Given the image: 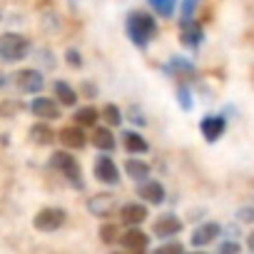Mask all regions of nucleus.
I'll return each instance as SVG.
<instances>
[{
	"instance_id": "7ed1b4c3",
	"label": "nucleus",
	"mask_w": 254,
	"mask_h": 254,
	"mask_svg": "<svg viewBox=\"0 0 254 254\" xmlns=\"http://www.w3.org/2000/svg\"><path fill=\"white\" fill-rule=\"evenodd\" d=\"M53 167L70 182V185H75V187H82V177H80V165L75 162V157L72 155H67V152H55L53 155Z\"/></svg>"
},
{
	"instance_id": "39448f33",
	"label": "nucleus",
	"mask_w": 254,
	"mask_h": 254,
	"mask_svg": "<svg viewBox=\"0 0 254 254\" xmlns=\"http://www.w3.org/2000/svg\"><path fill=\"white\" fill-rule=\"evenodd\" d=\"M120 244L130 252V254H145L147 247H150V234H145L142 229H135V227H132V229L122 232Z\"/></svg>"
},
{
	"instance_id": "b1692460",
	"label": "nucleus",
	"mask_w": 254,
	"mask_h": 254,
	"mask_svg": "<svg viewBox=\"0 0 254 254\" xmlns=\"http://www.w3.org/2000/svg\"><path fill=\"white\" fill-rule=\"evenodd\" d=\"M194 8H197V0H185V3H182V23L192 20V15H194Z\"/></svg>"
},
{
	"instance_id": "aec40b11",
	"label": "nucleus",
	"mask_w": 254,
	"mask_h": 254,
	"mask_svg": "<svg viewBox=\"0 0 254 254\" xmlns=\"http://www.w3.org/2000/svg\"><path fill=\"white\" fill-rule=\"evenodd\" d=\"M30 135H33V142H38V145H50L55 140V132L50 130V127H45V125H35L30 130Z\"/></svg>"
},
{
	"instance_id": "9b49d317",
	"label": "nucleus",
	"mask_w": 254,
	"mask_h": 254,
	"mask_svg": "<svg viewBox=\"0 0 254 254\" xmlns=\"http://www.w3.org/2000/svg\"><path fill=\"white\" fill-rule=\"evenodd\" d=\"M120 219H122L125 224H142V222L147 219V209H145L142 204H137V202L122 204V209H120Z\"/></svg>"
},
{
	"instance_id": "f257e3e1",
	"label": "nucleus",
	"mask_w": 254,
	"mask_h": 254,
	"mask_svg": "<svg viewBox=\"0 0 254 254\" xmlns=\"http://www.w3.org/2000/svg\"><path fill=\"white\" fill-rule=\"evenodd\" d=\"M157 33V25H155V18L142 13V10H135L127 15V35L130 40L137 45V48H147V43L155 38Z\"/></svg>"
},
{
	"instance_id": "6ab92c4d",
	"label": "nucleus",
	"mask_w": 254,
	"mask_h": 254,
	"mask_svg": "<svg viewBox=\"0 0 254 254\" xmlns=\"http://www.w3.org/2000/svg\"><path fill=\"white\" fill-rule=\"evenodd\" d=\"M92 142H95V147H97V150H102V152L115 150V137H112V132L107 130V127H100V130H95Z\"/></svg>"
},
{
	"instance_id": "1a4fd4ad",
	"label": "nucleus",
	"mask_w": 254,
	"mask_h": 254,
	"mask_svg": "<svg viewBox=\"0 0 254 254\" xmlns=\"http://www.w3.org/2000/svg\"><path fill=\"white\" fill-rule=\"evenodd\" d=\"M199 127H202V135L207 137V142H214V140H219L222 132H224V117L209 115V117H204V120L199 122Z\"/></svg>"
},
{
	"instance_id": "2eb2a0df",
	"label": "nucleus",
	"mask_w": 254,
	"mask_h": 254,
	"mask_svg": "<svg viewBox=\"0 0 254 254\" xmlns=\"http://www.w3.org/2000/svg\"><path fill=\"white\" fill-rule=\"evenodd\" d=\"M53 90H55V95H58V100H60V105H67V107H72L75 102H77V92L67 85V82H63V80H58L55 85H53Z\"/></svg>"
},
{
	"instance_id": "4be33fe9",
	"label": "nucleus",
	"mask_w": 254,
	"mask_h": 254,
	"mask_svg": "<svg viewBox=\"0 0 254 254\" xmlns=\"http://www.w3.org/2000/svg\"><path fill=\"white\" fill-rule=\"evenodd\" d=\"M150 5L162 15V18H170L175 13V5H177V0H150Z\"/></svg>"
},
{
	"instance_id": "cd10ccee",
	"label": "nucleus",
	"mask_w": 254,
	"mask_h": 254,
	"mask_svg": "<svg viewBox=\"0 0 254 254\" xmlns=\"http://www.w3.org/2000/svg\"><path fill=\"white\" fill-rule=\"evenodd\" d=\"M67 55H70V58H67V60H70V63H72V65H77V53H67Z\"/></svg>"
},
{
	"instance_id": "412c9836",
	"label": "nucleus",
	"mask_w": 254,
	"mask_h": 254,
	"mask_svg": "<svg viewBox=\"0 0 254 254\" xmlns=\"http://www.w3.org/2000/svg\"><path fill=\"white\" fill-rule=\"evenodd\" d=\"M97 110L95 107H80L77 112H75V122L80 125V127H90V125H95L97 122Z\"/></svg>"
},
{
	"instance_id": "6e6552de",
	"label": "nucleus",
	"mask_w": 254,
	"mask_h": 254,
	"mask_svg": "<svg viewBox=\"0 0 254 254\" xmlns=\"http://www.w3.org/2000/svg\"><path fill=\"white\" fill-rule=\"evenodd\" d=\"M30 110H33V115H38L40 120H55V117H60V107H58V102L50 100V97H35V100L30 102Z\"/></svg>"
},
{
	"instance_id": "f8f14e48",
	"label": "nucleus",
	"mask_w": 254,
	"mask_h": 254,
	"mask_svg": "<svg viewBox=\"0 0 254 254\" xmlns=\"http://www.w3.org/2000/svg\"><path fill=\"white\" fill-rule=\"evenodd\" d=\"M155 234L157 237H172V234H177L180 229H182V222L175 217V214H162L157 222H155Z\"/></svg>"
},
{
	"instance_id": "f3484780",
	"label": "nucleus",
	"mask_w": 254,
	"mask_h": 254,
	"mask_svg": "<svg viewBox=\"0 0 254 254\" xmlns=\"http://www.w3.org/2000/svg\"><path fill=\"white\" fill-rule=\"evenodd\" d=\"M125 172L130 175L132 180H147V175H150V165L147 162H142V160H127L125 162Z\"/></svg>"
},
{
	"instance_id": "a211bd4d",
	"label": "nucleus",
	"mask_w": 254,
	"mask_h": 254,
	"mask_svg": "<svg viewBox=\"0 0 254 254\" xmlns=\"http://www.w3.org/2000/svg\"><path fill=\"white\" fill-rule=\"evenodd\" d=\"M182 40H185L190 48H197V45L202 43V30H199V25L192 23V20L182 23Z\"/></svg>"
},
{
	"instance_id": "ddd939ff",
	"label": "nucleus",
	"mask_w": 254,
	"mask_h": 254,
	"mask_svg": "<svg viewBox=\"0 0 254 254\" xmlns=\"http://www.w3.org/2000/svg\"><path fill=\"white\" fill-rule=\"evenodd\" d=\"M217 234H219V224H217V222H207V224H202V227L194 229V234H192V244H194V247H204V244L214 242Z\"/></svg>"
},
{
	"instance_id": "423d86ee",
	"label": "nucleus",
	"mask_w": 254,
	"mask_h": 254,
	"mask_svg": "<svg viewBox=\"0 0 254 254\" xmlns=\"http://www.w3.org/2000/svg\"><path fill=\"white\" fill-rule=\"evenodd\" d=\"M95 177L105 185H117L120 182V172L115 167V162L107 157V155H100L97 162H95Z\"/></svg>"
},
{
	"instance_id": "c756f323",
	"label": "nucleus",
	"mask_w": 254,
	"mask_h": 254,
	"mask_svg": "<svg viewBox=\"0 0 254 254\" xmlns=\"http://www.w3.org/2000/svg\"><path fill=\"white\" fill-rule=\"evenodd\" d=\"M197 254H199V252H197Z\"/></svg>"
},
{
	"instance_id": "dca6fc26",
	"label": "nucleus",
	"mask_w": 254,
	"mask_h": 254,
	"mask_svg": "<svg viewBox=\"0 0 254 254\" xmlns=\"http://www.w3.org/2000/svg\"><path fill=\"white\" fill-rule=\"evenodd\" d=\"M140 194H142L147 202H155V204H160V202L165 199V187H162L160 182H142V187H140Z\"/></svg>"
},
{
	"instance_id": "f03ea898",
	"label": "nucleus",
	"mask_w": 254,
	"mask_h": 254,
	"mask_svg": "<svg viewBox=\"0 0 254 254\" xmlns=\"http://www.w3.org/2000/svg\"><path fill=\"white\" fill-rule=\"evenodd\" d=\"M28 53H30L28 38H23L18 33H5L0 38V58H3V63H18V60L28 58Z\"/></svg>"
},
{
	"instance_id": "393cba45",
	"label": "nucleus",
	"mask_w": 254,
	"mask_h": 254,
	"mask_svg": "<svg viewBox=\"0 0 254 254\" xmlns=\"http://www.w3.org/2000/svg\"><path fill=\"white\" fill-rule=\"evenodd\" d=\"M100 234H102V242H107V244H110V242H115V239H117V237H115V234H117V227L107 224V227H102V229H100Z\"/></svg>"
},
{
	"instance_id": "20e7f679",
	"label": "nucleus",
	"mask_w": 254,
	"mask_h": 254,
	"mask_svg": "<svg viewBox=\"0 0 254 254\" xmlns=\"http://www.w3.org/2000/svg\"><path fill=\"white\" fill-rule=\"evenodd\" d=\"M65 219H67L65 209L45 207V209L38 212V217L33 219V224H35V229H40V232H55V229H60V227L65 224Z\"/></svg>"
},
{
	"instance_id": "5701e85b",
	"label": "nucleus",
	"mask_w": 254,
	"mask_h": 254,
	"mask_svg": "<svg viewBox=\"0 0 254 254\" xmlns=\"http://www.w3.org/2000/svg\"><path fill=\"white\" fill-rule=\"evenodd\" d=\"M102 115H105V120H107L110 125H120V120H122V115H120V110H117L115 105H105V107H102Z\"/></svg>"
},
{
	"instance_id": "c85d7f7f",
	"label": "nucleus",
	"mask_w": 254,
	"mask_h": 254,
	"mask_svg": "<svg viewBox=\"0 0 254 254\" xmlns=\"http://www.w3.org/2000/svg\"><path fill=\"white\" fill-rule=\"evenodd\" d=\"M249 249H252V252H254V232H252V234H249Z\"/></svg>"
},
{
	"instance_id": "bb28decb",
	"label": "nucleus",
	"mask_w": 254,
	"mask_h": 254,
	"mask_svg": "<svg viewBox=\"0 0 254 254\" xmlns=\"http://www.w3.org/2000/svg\"><path fill=\"white\" fill-rule=\"evenodd\" d=\"M155 254H182V244H165Z\"/></svg>"
},
{
	"instance_id": "9d476101",
	"label": "nucleus",
	"mask_w": 254,
	"mask_h": 254,
	"mask_svg": "<svg viewBox=\"0 0 254 254\" xmlns=\"http://www.w3.org/2000/svg\"><path fill=\"white\" fill-rule=\"evenodd\" d=\"M58 135H60V142H63L65 147H72V150H82L85 142H87V137H85V132H82L80 125H77V127H65V130H60Z\"/></svg>"
},
{
	"instance_id": "4468645a",
	"label": "nucleus",
	"mask_w": 254,
	"mask_h": 254,
	"mask_svg": "<svg viewBox=\"0 0 254 254\" xmlns=\"http://www.w3.org/2000/svg\"><path fill=\"white\" fill-rule=\"evenodd\" d=\"M122 145H125L127 152H135V155L147 152V142H145V137L137 135V132H125V135H122Z\"/></svg>"
},
{
	"instance_id": "a878e982",
	"label": "nucleus",
	"mask_w": 254,
	"mask_h": 254,
	"mask_svg": "<svg viewBox=\"0 0 254 254\" xmlns=\"http://www.w3.org/2000/svg\"><path fill=\"white\" fill-rule=\"evenodd\" d=\"M219 254H239V244L237 242H224V244H219Z\"/></svg>"
},
{
	"instance_id": "0eeeda50",
	"label": "nucleus",
	"mask_w": 254,
	"mask_h": 254,
	"mask_svg": "<svg viewBox=\"0 0 254 254\" xmlns=\"http://www.w3.org/2000/svg\"><path fill=\"white\" fill-rule=\"evenodd\" d=\"M15 82H18V87L23 92H40L45 80H43V75L38 70H20L15 75Z\"/></svg>"
}]
</instances>
